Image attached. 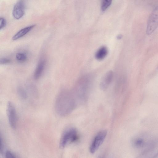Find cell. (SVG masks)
Here are the masks:
<instances>
[{
  "instance_id": "6da1fadb",
  "label": "cell",
  "mask_w": 158,
  "mask_h": 158,
  "mask_svg": "<svg viewBox=\"0 0 158 158\" xmlns=\"http://www.w3.org/2000/svg\"><path fill=\"white\" fill-rule=\"evenodd\" d=\"M76 96L67 91L61 93L57 96L55 103L56 112L61 116L66 115L74 108L76 104Z\"/></svg>"
},
{
  "instance_id": "7a4b0ae2",
  "label": "cell",
  "mask_w": 158,
  "mask_h": 158,
  "mask_svg": "<svg viewBox=\"0 0 158 158\" xmlns=\"http://www.w3.org/2000/svg\"><path fill=\"white\" fill-rule=\"evenodd\" d=\"M78 136L77 130L73 128H69L62 134L60 142V146L64 148L68 145L76 141Z\"/></svg>"
},
{
  "instance_id": "3957f363",
  "label": "cell",
  "mask_w": 158,
  "mask_h": 158,
  "mask_svg": "<svg viewBox=\"0 0 158 158\" xmlns=\"http://www.w3.org/2000/svg\"><path fill=\"white\" fill-rule=\"evenodd\" d=\"M158 27V5L153 10L148 19L146 33L149 35L152 34Z\"/></svg>"
},
{
  "instance_id": "277c9868",
  "label": "cell",
  "mask_w": 158,
  "mask_h": 158,
  "mask_svg": "<svg viewBox=\"0 0 158 158\" xmlns=\"http://www.w3.org/2000/svg\"><path fill=\"white\" fill-rule=\"evenodd\" d=\"M107 135L105 130H102L99 132L93 139L89 148L90 152L94 153L103 143Z\"/></svg>"
},
{
  "instance_id": "5b68a950",
  "label": "cell",
  "mask_w": 158,
  "mask_h": 158,
  "mask_svg": "<svg viewBox=\"0 0 158 158\" xmlns=\"http://www.w3.org/2000/svg\"><path fill=\"white\" fill-rule=\"evenodd\" d=\"M6 111L9 124L12 128L15 129L17 122V113L14 106L11 102H9L7 104Z\"/></svg>"
},
{
  "instance_id": "8992f818",
  "label": "cell",
  "mask_w": 158,
  "mask_h": 158,
  "mask_svg": "<svg viewBox=\"0 0 158 158\" xmlns=\"http://www.w3.org/2000/svg\"><path fill=\"white\" fill-rule=\"evenodd\" d=\"M25 5L24 0H20L15 5L13 10V15L16 19L21 18L25 13Z\"/></svg>"
},
{
  "instance_id": "52a82bcc",
  "label": "cell",
  "mask_w": 158,
  "mask_h": 158,
  "mask_svg": "<svg viewBox=\"0 0 158 158\" xmlns=\"http://www.w3.org/2000/svg\"><path fill=\"white\" fill-rule=\"evenodd\" d=\"M113 76V73L111 71L105 74L100 84V87L102 89L105 90L108 87L112 81Z\"/></svg>"
},
{
  "instance_id": "ba28073f",
  "label": "cell",
  "mask_w": 158,
  "mask_h": 158,
  "mask_svg": "<svg viewBox=\"0 0 158 158\" xmlns=\"http://www.w3.org/2000/svg\"><path fill=\"white\" fill-rule=\"evenodd\" d=\"M45 64L46 62L44 59H41L39 61L34 74L35 79H38L41 76L44 69Z\"/></svg>"
},
{
  "instance_id": "9c48e42d",
  "label": "cell",
  "mask_w": 158,
  "mask_h": 158,
  "mask_svg": "<svg viewBox=\"0 0 158 158\" xmlns=\"http://www.w3.org/2000/svg\"><path fill=\"white\" fill-rule=\"evenodd\" d=\"M35 26V25H31L21 29L13 36L12 40H16L23 37L30 31Z\"/></svg>"
},
{
  "instance_id": "30bf717a",
  "label": "cell",
  "mask_w": 158,
  "mask_h": 158,
  "mask_svg": "<svg viewBox=\"0 0 158 158\" xmlns=\"http://www.w3.org/2000/svg\"><path fill=\"white\" fill-rule=\"evenodd\" d=\"M107 53V48L105 46H102L96 52L95 55V57L98 60H102L106 57Z\"/></svg>"
},
{
  "instance_id": "8fae6325",
  "label": "cell",
  "mask_w": 158,
  "mask_h": 158,
  "mask_svg": "<svg viewBox=\"0 0 158 158\" xmlns=\"http://www.w3.org/2000/svg\"><path fill=\"white\" fill-rule=\"evenodd\" d=\"M16 58L17 61L19 62L23 63L27 60V56L26 53L23 52H19L16 54Z\"/></svg>"
},
{
  "instance_id": "7c38bea8",
  "label": "cell",
  "mask_w": 158,
  "mask_h": 158,
  "mask_svg": "<svg viewBox=\"0 0 158 158\" xmlns=\"http://www.w3.org/2000/svg\"><path fill=\"white\" fill-rule=\"evenodd\" d=\"M112 0H102L101 9L102 11H105L110 5Z\"/></svg>"
},
{
  "instance_id": "4fadbf2b",
  "label": "cell",
  "mask_w": 158,
  "mask_h": 158,
  "mask_svg": "<svg viewBox=\"0 0 158 158\" xmlns=\"http://www.w3.org/2000/svg\"><path fill=\"white\" fill-rule=\"evenodd\" d=\"M18 93L19 96L22 98L25 99L27 97L26 93L24 89L20 87L17 89Z\"/></svg>"
},
{
  "instance_id": "5bb4252c",
  "label": "cell",
  "mask_w": 158,
  "mask_h": 158,
  "mask_svg": "<svg viewBox=\"0 0 158 158\" xmlns=\"http://www.w3.org/2000/svg\"><path fill=\"white\" fill-rule=\"evenodd\" d=\"M144 143L143 140L141 139H136L135 140L134 144L137 147H141L143 146Z\"/></svg>"
},
{
  "instance_id": "9a60e30c",
  "label": "cell",
  "mask_w": 158,
  "mask_h": 158,
  "mask_svg": "<svg viewBox=\"0 0 158 158\" xmlns=\"http://www.w3.org/2000/svg\"><path fill=\"white\" fill-rule=\"evenodd\" d=\"M0 152L1 154H3L4 150V143L1 135H0Z\"/></svg>"
},
{
  "instance_id": "2e32d148",
  "label": "cell",
  "mask_w": 158,
  "mask_h": 158,
  "mask_svg": "<svg viewBox=\"0 0 158 158\" xmlns=\"http://www.w3.org/2000/svg\"><path fill=\"white\" fill-rule=\"evenodd\" d=\"M5 156L6 158H15L17 157L15 154L9 151H7L6 152Z\"/></svg>"
},
{
  "instance_id": "e0dca14e",
  "label": "cell",
  "mask_w": 158,
  "mask_h": 158,
  "mask_svg": "<svg viewBox=\"0 0 158 158\" xmlns=\"http://www.w3.org/2000/svg\"><path fill=\"white\" fill-rule=\"evenodd\" d=\"M11 60L7 58H3L0 59V62L2 64H6L10 63Z\"/></svg>"
},
{
  "instance_id": "ac0fdd59",
  "label": "cell",
  "mask_w": 158,
  "mask_h": 158,
  "mask_svg": "<svg viewBox=\"0 0 158 158\" xmlns=\"http://www.w3.org/2000/svg\"><path fill=\"white\" fill-rule=\"evenodd\" d=\"M6 20L3 18H1L0 19V29L3 28L6 26Z\"/></svg>"
}]
</instances>
